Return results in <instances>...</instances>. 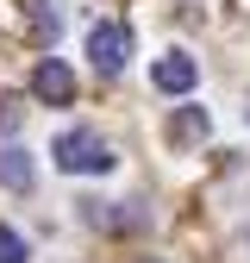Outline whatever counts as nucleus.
Instances as JSON below:
<instances>
[{
  "mask_svg": "<svg viewBox=\"0 0 250 263\" xmlns=\"http://www.w3.org/2000/svg\"><path fill=\"white\" fill-rule=\"evenodd\" d=\"M50 157H56V170H69V176H107V170H113L107 138L88 132V125H69V132L50 144Z\"/></svg>",
  "mask_w": 250,
  "mask_h": 263,
  "instance_id": "nucleus-1",
  "label": "nucleus"
},
{
  "mask_svg": "<svg viewBox=\"0 0 250 263\" xmlns=\"http://www.w3.org/2000/svg\"><path fill=\"white\" fill-rule=\"evenodd\" d=\"M88 63H94V76H119L125 63H132V31H125L119 19L94 25L88 31Z\"/></svg>",
  "mask_w": 250,
  "mask_h": 263,
  "instance_id": "nucleus-2",
  "label": "nucleus"
},
{
  "mask_svg": "<svg viewBox=\"0 0 250 263\" xmlns=\"http://www.w3.org/2000/svg\"><path fill=\"white\" fill-rule=\"evenodd\" d=\"M31 94H38V101H50V107H69V101H75V76L62 69L56 57H44L38 69H31Z\"/></svg>",
  "mask_w": 250,
  "mask_h": 263,
  "instance_id": "nucleus-3",
  "label": "nucleus"
},
{
  "mask_svg": "<svg viewBox=\"0 0 250 263\" xmlns=\"http://www.w3.org/2000/svg\"><path fill=\"white\" fill-rule=\"evenodd\" d=\"M150 82L163 88V94H187V88L200 82V63L181 57V50H175V57H156V63H150Z\"/></svg>",
  "mask_w": 250,
  "mask_h": 263,
  "instance_id": "nucleus-4",
  "label": "nucleus"
},
{
  "mask_svg": "<svg viewBox=\"0 0 250 263\" xmlns=\"http://www.w3.org/2000/svg\"><path fill=\"white\" fill-rule=\"evenodd\" d=\"M31 182H38V163H31V151H25V144H7V151H0V188L31 194Z\"/></svg>",
  "mask_w": 250,
  "mask_h": 263,
  "instance_id": "nucleus-5",
  "label": "nucleus"
},
{
  "mask_svg": "<svg viewBox=\"0 0 250 263\" xmlns=\"http://www.w3.org/2000/svg\"><path fill=\"white\" fill-rule=\"evenodd\" d=\"M206 125H213L206 107H181V113L169 119V138H175V144H200V138H206Z\"/></svg>",
  "mask_w": 250,
  "mask_h": 263,
  "instance_id": "nucleus-6",
  "label": "nucleus"
},
{
  "mask_svg": "<svg viewBox=\"0 0 250 263\" xmlns=\"http://www.w3.org/2000/svg\"><path fill=\"white\" fill-rule=\"evenodd\" d=\"M0 263H25V238L13 226H0Z\"/></svg>",
  "mask_w": 250,
  "mask_h": 263,
  "instance_id": "nucleus-7",
  "label": "nucleus"
},
{
  "mask_svg": "<svg viewBox=\"0 0 250 263\" xmlns=\"http://www.w3.org/2000/svg\"><path fill=\"white\" fill-rule=\"evenodd\" d=\"M244 119H250V107H244Z\"/></svg>",
  "mask_w": 250,
  "mask_h": 263,
  "instance_id": "nucleus-8",
  "label": "nucleus"
}]
</instances>
